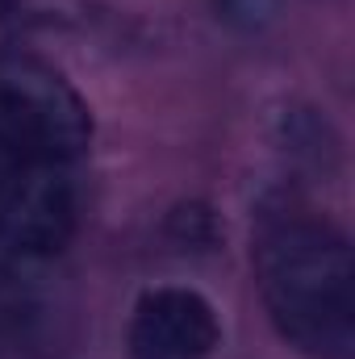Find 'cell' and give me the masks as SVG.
Returning a JSON list of instances; mask_svg holds the SVG:
<instances>
[{
	"instance_id": "obj_4",
	"label": "cell",
	"mask_w": 355,
	"mask_h": 359,
	"mask_svg": "<svg viewBox=\"0 0 355 359\" xmlns=\"http://www.w3.org/2000/svg\"><path fill=\"white\" fill-rule=\"evenodd\" d=\"M217 313L192 288H155L130 318V359H209L217 347Z\"/></svg>"
},
{
	"instance_id": "obj_5",
	"label": "cell",
	"mask_w": 355,
	"mask_h": 359,
	"mask_svg": "<svg viewBox=\"0 0 355 359\" xmlns=\"http://www.w3.org/2000/svg\"><path fill=\"white\" fill-rule=\"evenodd\" d=\"M21 309H25V297L17 288V280L0 268V326H13L21 318Z\"/></svg>"
},
{
	"instance_id": "obj_6",
	"label": "cell",
	"mask_w": 355,
	"mask_h": 359,
	"mask_svg": "<svg viewBox=\"0 0 355 359\" xmlns=\"http://www.w3.org/2000/svg\"><path fill=\"white\" fill-rule=\"evenodd\" d=\"M222 4H226V17L230 21H247V25L272 17V8H276V0H222Z\"/></svg>"
},
{
	"instance_id": "obj_3",
	"label": "cell",
	"mask_w": 355,
	"mask_h": 359,
	"mask_svg": "<svg viewBox=\"0 0 355 359\" xmlns=\"http://www.w3.org/2000/svg\"><path fill=\"white\" fill-rule=\"evenodd\" d=\"M76 230V201L55 163L0 142V243L25 255L63 251Z\"/></svg>"
},
{
	"instance_id": "obj_2",
	"label": "cell",
	"mask_w": 355,
	"mask_h": 359,
	"mask_svg": "<svg viewBox=\"0 0 355 359\" xmlns=\"http://www.w3.org/2000/svg\"><path fill=\"white\" fill-rule=\"evenodd\" d=\"M0 142L59 168L88 151L92 113L59 72L34 59H0Z\"/></svg>"
},
{
	"instance_id": "obj_1",
	"label": "cell",
	"mask_w": 355,
	"mask_h": 359,
	"mask_svg": "<svg viewBox=\"0 0 355 359\" xmlns=\"http://www.w3.org/2000/svg\"><path fill=\"white\" fill-rule=\"evenodd\" d=\"M264 305L301 355L355 359V259L326 222H280L260 243Z\"/></svg>"
}]
</instances>
